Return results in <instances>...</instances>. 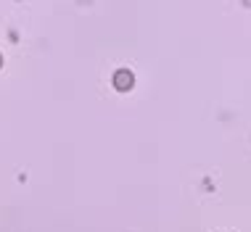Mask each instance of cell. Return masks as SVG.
Returning a JSON list of instances; mask_svg holds the SVG:
<instances>
[{
  "instance_id": "1",
  "label": "cell",
  "mask_w": 251,
  "mask_h": 232,
  "mask_svg": "<svg viewBox=\"0 0 251 232\" xmlns=\"http://www.w3.org/2000/svg\"><path fill=\"white\" fill-rule=\"evenodd\" d=\"M132 85H135V77H132L130 69H119L117 74H114V87H117L119 93L132 90Z\"/></svg>"
},
{
  "instance_id": "2",
  "label": "cell",
  "mask_w": 251,
  "mask_h": 232,
  "mask_svg": "<svg viewBox=\"0 0 251 232\" xmlns=\"http://www.w3.org/2000/svg\"><path fill=\"white\" fill-rule=\"evenodd\" d=\"M0 66H3V56H0Z\"/></svg>"
}]
</instances>
